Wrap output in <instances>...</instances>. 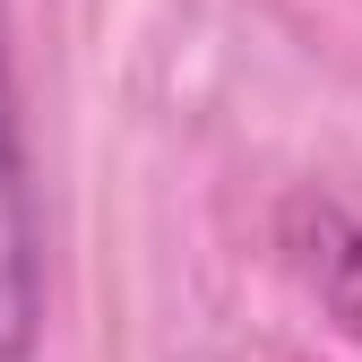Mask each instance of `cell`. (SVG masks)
Instances as JSON below:
<instances>
[{
  "mask_svg": "<svg viewBox=\"0 0 362 362\" xmlns=\"http://www.w3.org/2000/svg\"><path fill=\"white\" fill-rule=\"evenodd\" d=\"M43 328V250H35V190L18 147V86H9V9H0V362H26Z\"/></svg>",
  "mask_w": 362,
  "mask_h": 362,
  "instance_id": "cell-1",
  "label": "cell"
},
{
  "mask_svg": "<svg viewBox=\"0 0 362 362\" xmlns=\"http://www.w3.org/2000/svg\"><path fill=\"white\" fill-rule=\"evenodd\" d=\"M293 267L310 276L345 328H362V224L337 207V199H302L293 207Z\"/></svg>",
  "mask_w": 362,
  "mask_h": 362,
  "instance_id": "cell-2",
  "label": "cell"
}]
</instances>
